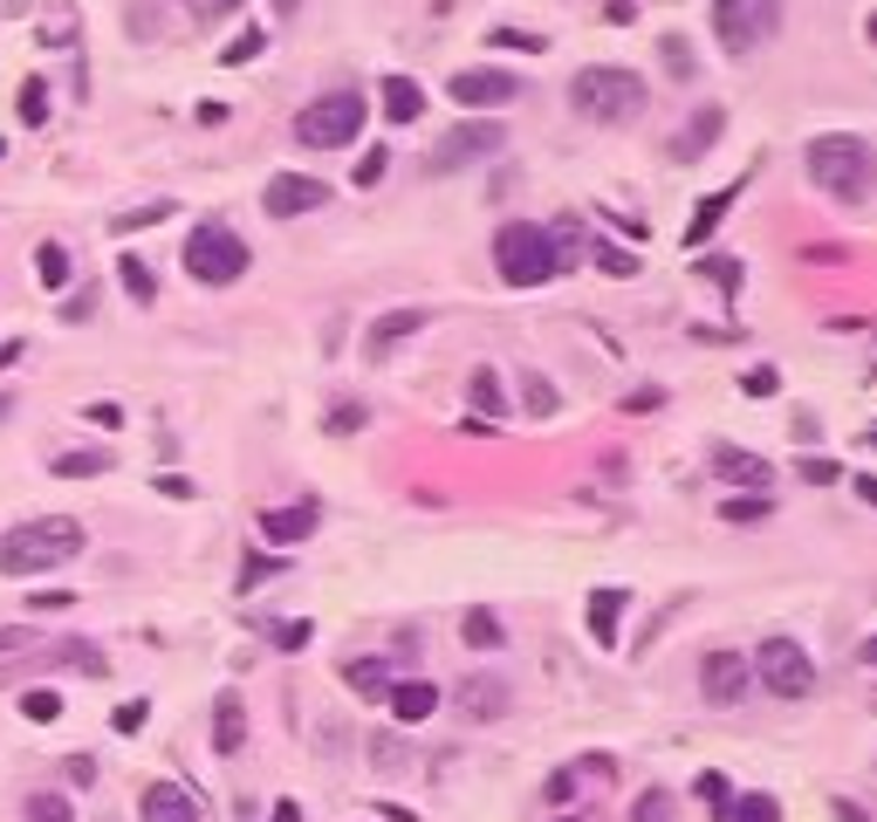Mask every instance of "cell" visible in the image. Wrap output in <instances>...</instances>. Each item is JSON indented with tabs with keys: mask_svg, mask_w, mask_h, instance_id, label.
<instances>
[{
	"mask_svg": "<svg viewBox=\"0 0 877 822\" xmlns=\"http://www.w3.org/2000/svg\"><path fill=\"white\" fill-rule=\"evenodd\" d=\"M159 220H172V199H151V206H131V213H117L110 234H138V226H159Z\"/></svg>",
	"mask_w": 877,
	"mask_h": 822,
	"instance_id": "8d00e7d4",
	"label": "cell"
},
{
	"mask_svg": "<svg viewBox=\"0 0 877 822\" xmlns=\"http://www.w3.org/2000/svg\"><path fill=\"white\" fill-rule=\"evenodd\" d=\"M117 281L131 289V302H159V274H151L138 254H124V261H117Z\"/></svg>",
	"mask_w": 877,
	"mask_h": 822,
	"instance_id": "1f68e13d",
	"label": "cell"
},
{
	"mask_svg": "<svg viewBox=\"0 0 877 822\" xmlns=\"http://www.w3.org/2000/svg\"><path fill=\"white\" fill-rule=\"evenodd\" d=\"M727 822H782V809H775V795H740Z\"/></svg>",
	"mask_w": 877,
	"mask_h": 822,
	"instance_id": "ab89813d",
	"label": "cell"
},
{
	"mask_svg": "<svg viewBox=\"0 0 877 822\" xmlns=\"http://www.w3.org/2000/svg\"><path fill=\"white\" fill-rule=\"evenodd\" d=\"M494 268H501L507 289H541L549 274H562L549 226H535V220H507L501 234H494Z\"/></svg>",
	"mask_w": 877,
	"mask_h": 822,
	"instance_id": "277c9868",
	"label": "cell"
},
{
	"mask_svg": "<svg viewBox=\"0 0 877 822\" xmlns=\"http://www.w3.org/2000/svg\"><path fill=\"white\" fill-rule=\"evenodd\" d=\"M14 110H21V124H48V83H42V75H28V83H21Z\"/></svg>",
	"mask_w": 877,
	"mask_h": 822,
	"instance_id": "74e56055",
	"label": "cell"
},
{
	"mask_svg": "<svg viewBox=\"0 0 877 822\" xmlns=\"http://www.w3.org/2000/svg\"><path fill=\"white\" fill-rule=\"evenodd\" d=\"M850 486H857V501H864V507H877V480H870V473H857Z\"/></svg>",
	"mask_w": 877,
	"mask_h": 822,
	"instance_id": "680465c9",
	"label": "cell"
},
{
	"mask_svg": "<svg viewBox=\"0 0 877 822\" xmlns=\"http://www.w3.org/2000/svg\"><path fill=\"white\" fill-rule=\"evenodd\" d=\"M384 117L391 124H419L425 117V90L411 75H384Z\"/></svg>",
	"mask_w": 877,
	"mask_h": 822,
	"instance_id": "603a6c76",
	"label": "cell"
},
{
	"mask_svg": "<svg viewBox=\"0 0 877 822\" xmlns=\"http://www.w3.org/2000/svg\"><path fill=\"white\" fill-rule=\"evenodd\" d=\"M624 589H597V597H589V637H597V645H617V616H624Z\"/></svg>",
	"mask_w": 877,
	"mask_h": 822,
	"instance_id": "cb8c5ba5",
	"label": "cell"
},
{
	"mask_svg": "<svg viewBox=\"0 0 877 822\" xmlns=\"http://www.w3.org/2000/svg\"><path fill=\"white\" fill-rule=\"evenodd\" d=\"M658 56H665V69H673V83H692V75H700V56H692V42H686V35H665V42H658Z\"/></svg>",
	"mask_w": 877,
	"mask_h": 822,
	"instance_id": "836d02e7",
	"label": "cell"
},
{
	"mask_svg": "<svg viewBox=\"0 0 877 822\" xmlns=\"http://www.w3.org/2000/svg\"><path fill=\"white\" fill-rule=\"evenodd\" d=\"M323 199H329V186H323V178H308V172H274V178H268V192H261V206H268L274 220L316 213Z\"/></svg>",
	"mask_w": 877,
	"mask_h": 822,
	"instance_id": "7c38bea8",
	"label": "cell"
},
{
	"mask_svg": "<svg viewBox=\"0 0 877 822\" xmlns=\"http://www.w3.org/2000/svg\"><path fill=\"white\" fill-rule=\"evenodd\" d=\"M384 165H391V151H384V144H371L364 158H356V186H377V178H384Z\"/></svg>",
	"mask_w": 877,
	"mask_h": 822,
	"instance_id": "ee69618b",
	"label": "cell"
},
{
	"mask_svg": "<svg viewBox=\"0 0 877 822\" xmlns=\"http://www.w3.org/2000/svg\"><path fill=\"white\" fill-rule=\"evenodd\" d=\"M21 822H75V809H69V795H56V788H35L28 802H21Z\"/></svg>",
	"mask_w": 877,
	"mask_h": 822,
	"instance_id": "83f0119b",
	"label": "cell"
},
{
	"mask_svg": "<svg viewBox=\"0 0 877 822\" xmlns=\"http://www.w3.org/2000/svg\"><path fill=\"white\" fill-rule=\"evenodd\" d=\"M459 713L467 719H501L507 713V685L501 679H467L459 685Z\"/></svg>",
	"mask_w": 877,
	"mask_h": 822,
	"instance_id": "7402d4cb",
	"label": "cell"
},
{
	"mask_svg": "<svg viewBox=\"0 0 877 822\" xmlns=\"http://www.w3.org/2000/svg\"><path fill=\"white\" fill-rule=\"evenodd\" d=\"M782 0H713V35L727 56H755V48L775 35Z\"/></svg>",
	"mask_w": 877,
	"mask_h": 822,
	"instance_id": "9c48e42d",
	"label": "cell"
},
{
	"mask_svg": "<svg viewBox=\"0 0 877 822\" xmlns=\"http://www.w3.org/2000/svg\"><path fill=\"white\" fill-rule=\"evenodd\" d=\"M308 631H316V624H302V616H289V624H274V645H281V651H302V645H308Z\"/></svg>",
	"mask_w": 877,
	"mask_h": 822,
	"instance_id": "bcb514c9",
	"label": "cell"
},
{
	"mask_svg": "<svg viewBox=\"0 0 877 822\" xmlns=\"http://www.w3.org/2000/svg\"><path fill=\"white\" fill-rule=\"evenodd\" d=\"M364 419H371L364 404H337V411H329V432H356V425H364Z\"/></svg>",
	"mask_w": 877,
	"mask_h": 822,
	"instance_id": "db71d44e",
	"label": "cell"
},
{
	"mask_svg": "<svg viewBox=\"0 0 877 822\" xmlns=\"http://www.w3.org/2000/svg\"><path fill=\"white\" fill-rule=\"evenodd\" d=\"M391 719H405V727H419V719H432L438 713V685L432 679H391Z\"/></svg>",
	"mask_w": 877,
	"mask_h": 822,
	"instance_id": "e0dca14e",
	"label": "cell"
},
{
	"mask_svg": "<svg viewBox=\"0 0 877 822\" xmlns=\"http://www.w3.org/2000/svg\"><path fill=\"white\" fill-rule=\"evenodd\" d=\"M316 521H323L316 501H295V507H268V514H261V535H268L274 549H295V542H308V535H316Z\"/></svg>",
	"mask_w": 877,
	"mask_h": 822,
	"instance_id": "2e32d148",
	"label": "cell"
},
{
	"mask_svg": "<svg viewBox=\"0 0 877 822\" xmlns=\"http://www.w3.org/2000/svg\"><path fill=\"white\" fill-rule=\"evenodd\" d=\"M274 576H289V569H281V555H247V562H241V589H261V583H274Z\"/></svg>",
	"mask_w": 877,
	"mask_h": 822,
	"instance_id": "60d3db41",
	"label": "cell"
},
{
	"mask_svg": "<svg viewBox=\"0 0 877 822\" xmlns=\"http://www.w3.org/2000/svg\"><path fill=\"white\" fill-rule=\"evenodd\" d=\"M795 473H803L809 486H837V480H843V467H837V459H822V453H809V459H795Z\"/></svg>",
	"mask_w": 877,
	"mask_h": 822,
	"instance_id": "7bdbcfd3",
	"label": "cell"
},
{
	"mask_svg": "<svg viewBox=\"0 0 877 822\" xmlns=\"http://www.w3.org/2000/svg\"><path fill=\"white\" fill-rule=\"evenodd\" d=\"M21 713H28V719H56V713H62V692L28 685V692H21Z\"/></svg>",
	"mask_w": 877,
	"mask_h": 822,
	"instance_id": "b9f144b4",
	"label": "cell"
},
{
	"mask_svg": "<svg viewBox=\"0 0 877 822\" xmlns=\"http://www.w3.org/2000/svg\"><path fill=\"white\" fill-rule=\"evenodd\" d=\"M713 473H720V480H734V486H755V494H768V459H761V453L713 446Z\"/></svg>",
	"mask_w": 877,
	"mask_h": 822,
	"instance_id": "d6986e66",
	"label": "cell"
},
{
	"mask_svg": "<svg viewBox=\"0 0 877 822\" xmlns=\"http://www.w3.org/2000/svg\"><path fill=\"white\" fill-rule=\"evenodd\" d=\"M178 261H186V274L199 281V289H226V281L247 274L254 254H247V240L226 220H199L192 234H186V254H178Z\"/></svg>",
	"mask_w": 877,
	"mask_h": 822,
	"instance_id": "5b68a950",
	"label": "cell"
},
{
	"mask_svg": "<svg viewBox=\"0 0 877 822\" xmlns=\"http://www.w3.org/2000/svg\"><path fill=\"white\" fill-rule=\"evenodd\" d=\"M138 815H144V822H199V802H192L178 782H151L144 802H138Z\"/></svg>",
	"mask_w": 877,
	"mask_h": 822,
	"instance_id": "ac0fdd59",
	"label": "cell"
},
{
	"mask_svg": "<svg viewBox=\"0 0 877 822\" xmlns=\"http://www.w3.org/2000/svg\"><path fill=\"white\" fill-rule=\"evenodd\" d=\"M69 555H83V521L75 514H42V521H14L0 535V576H42Z\"/></svg>",
	"mask_w": 877,
	"mask_h": 822,
	"instance_id": "6da1fadb",
	"label": "cell"
},
{
	"mask_svg": "<svg viewBox=\"0 0 877 822\" xmlns=\"http://www.w3.org/2000/svg\"><path fill=\"white\" fill-rule=\"evenodd\" d=\"M241 0H206V21H220V14H234Z\"/></svg>",
	"mask_w": 877,
	"mask_h": 822,
	"instance_id": "6125c7cd",
	"label": "cell"
},
{
	"mask_svg": "<svg viewBox=\"0 0 877 822\" xmlns=\"http://www.w3.org/2000/svg\"><path fill=\"white\" fill-rule=\"evenodd\" d=\"M665 404V391H658V384H644V391H631L624 398V411H631V419H644V411H658Z\"/></svg>",
	"mask_w": 877,
	"mask_h": 822,
	"instance_id": "f5cc1de1",
	"label": "cell"
},
{
	"mask_svg": "<svg viewBox=\"0 0 877 822\" xmlns=\"http://www.w3.org/2000/svg\"><path fill=\"white\" fill-rule=\"evenodd\" d=\"M755 679L775 692V700H809V692H816V665H809V651L795 645L788 631H775V637H761V651H755Z\"/></svg>",
	"mask_w": 877,
	"mask_h": 822,
	"instance_id": "ba28073f",
	"label": "cell"
},
{
	"mask_svg": "<svg viewBox=\"0 0 877 822\" xmlns=\"http://www.w3.org/2000/svg\"><path fill=\"white\" fill-rule=\"evenodd\" d=\"M364 117H371L364 90H329V96H316V103H302L295 144H308V151H343L350 138H364Z\"/></svg>",
	"mask_w": 877,
	"mask_h": 822,
	"instance_id": "8992f818",
	"label": "cell"
},
{
	"mask_svg": "<svg viewBox=\"0 0 877 822\" xmlns=\"http://www.w3.org/2000/svg\"><path fill=\"white\" fill-rule=\"evenodd\" d=\"M830 809H837V822H870V815H864L857 802H843V795H837V802H830Z\"/></svg>",
	"mask_w": 877,
	"mask_h": 822,
	"instance_id": "91938a15",
	"label": "cell"
},
{
	"mask_svg": "<svg viewBox=\"0 0 877 822\" xmlns=\"http://www.w3.org/2000/svg\"><path fill=\"white\" fill-rule=\"evenodd\" d=\"M494 42H501V48H528V56L541 48V35H528V28H494Z\"/></svg>",
	"mask_w": 877,
	"mask_h": 822,
	"instance_id": "11a10c76",
	"label": "cell"
},
{
	"mask_svg": "<svg viewBox=\"0 0 877 822\" xmlns=\"http://www.w3.org/2000/svg\"><path fill=\"white\" fill-rule=\"evenodd\" d=\"M589 261H597L604 274H617V281H631V274H638V254H624L617 240H589Z\"/></svg>",
	"mask_w": 877,
	"mask_h": 822,
	"instance_id": "d590c367",
	"label": "cell"
},
{
	"mask_svg": "<svg viewBox=\"0 0 877 822\" xmlns=\"http://www.w3.org/2000/svg\"><path fill=\"white\" fill-rule=\"evenodd\" d=\"M665 815H673V795H665V788H652V795L631 809V822H665Z\"/></svg>",
	"mask_w": 877,
	"mask_h": 822,
	"instance_id": "f6af8a7d",
	"label": "cell"
},
{
	"mask_svg": "<svg viewBox=\"0 0 877 822\" xmlns=\"http://www.w3.org/2000/svg\"><path fill=\"white\" fill-rule=\"evenodd\" d=\"M864 439H870V446H877V425H870V432H864Z\"/></svg>",
	"mask_w": 877,
	"mask_h": 822,
	"instance_id": "003e7915",
	"label": "cell"
},
{
	"mask_svg": "<svg viewBox=\"0 0 877 822\" xmlns=\"http://www.w3.org/2000/svg\"><path fill=\"white\" fill-rule=\"evenodd\" d=\"M700 274L720 281V289H740V268H734V261H713V254H700Z\"/></svg>",
	"mask_w": 877,
	"mask_h": 822,
	"instance_id": "7dc6e473",
	"label": "cell"
},
{
	"mask_svg": "<svg viewBox=\"0 0 877 822\" xmlns=\"http://www.w3.org/2000/svg\"><path fill=\"white\" fill-rule=\"evenodd\" d=\"M570 103H576V117H589V124H638V117H644V103H652V90H644V75H638V69L589 62V69H576Z\"/></svg>",
	"mask_w": 877,
	"mask_h": 822,
	"instance_id": "7a4b0ae2",
	"label": "cell"
},
{
	"mask_svg": "<svg viewBox=\"0 0 877 822\" xmlns=\"http://www.w3.org/2000/svg\"><path fill=\"white\" fill-rule=\"evenodd\" d=\"M700 692H706V706H740L747 700V658L740 651H706L700 658Z\"/></svg>",
	"mask_w": 877,
	"mask_h": 822,
	"instance_id": "4fadbf2b",
	"label": "cell"
},
{
	"mask_svg": "<svg viewBox=\"0 0 877 822\" xmlns=\"http://www.w3.org/2000/svg\"><path fill=\"white\" fill-rule=\"evenodd\" d=\"M734 192H747V178H734V186H720V192H713V199L700 206V213L686 220V247H706V240H713V226H720V220L734 213Z\"/></svg>",
	"mask_w": 877,
	"mask_h": 822,
	"instance_id": "44dd1931",
	"label": "cell"
},
{
	"mask_svg": "<svg viewBox=\"0 0 877 822\" xmlns=\"http://www.w3.org/2000/svg\"><path fill=\"white\" fill-rule=\"evenodd\" d=\"M159 494H172V501H192V480H186V473H159Z\"/></svg>",
	"mask_w": 877,
	"mask_h": 822,
	"instance_id": "6f0895ef",
	"label": "cell"
},
{
	"mask_svg": "<svg viewBox=\"0 0 877 822\" xmlns=\"http://www.w3.org/2000/svg\"><path fill=\"white\" fill-rule=\"evenodd\" d=\"M864 35H870V42H877V14H870V21H864Z\"/></svg>",
	"mask_w": 877,
	"mask_h": 822,
	"instance_id": "03108f58",
	"label": "cell"
},
{
	"mask_svg": "<svg viewBox=\"0 0 877 822\" xmlns=\"http://www.w3.org/2000/svg\"><path fill=\"white\" fill-rule=\"evenodd\" d=\"M48 672H90V679H110V658H103L90 637H48V645H28V658H0V679H48Z\"/></svg>",
	"mask_w": 877,
	"mask_h": 822,
	"instance_id": "52a82bcc",
	"label": "cell"
},
{
	"mask_svg": "<svg viewBox=\"0 0 877 822\" xmlns=\"http://www.w3.org/2000/svg\"><path fill=\"white\" fill-rule=\"evenodd\" d=\"M268 8H274L281 21H295V14H302V0H268Z\"/></svg>",
	"mask_w": 877,
	"mask_h": 822,
	"instance_id": "be15d7a7",
	"label": "cell"
},
{
	"mask_svg": "<svg viewBox=\"0 0 877 822\" xmlns=\"http://www.w3.org/2000/svg\"><path fill=\"white\" fill-rule=\"evenodd\" d=\"M56 473L62 480H96V473H110V453H103V446H75V453L56 459Z\"/></svg>",
	"mask_w": 877,
	"mask_h": 822,
	"instance_id": "4316f807",
	"label": "cell"
},
{
	"mask_svg": "<svg viewBox=\"0 0 877 822\" xmlns=\"http://www.w3.org/2000/svg\"><path fill=\"white\" fill-rule=\"evenodd\" d=\"M21 356H28V343H0V371H14Z\"/></svg>",
	"mask_w": 877,
	"mask_h": 822,
	"instance_id": "94428289",
	"label": "cell"
},
{
	"mask_svg": "<svg viewBox=\"0 0 877 822\" xmlns=\"http://www.w3.org/2000/svg\"><path fill=\"white\" fill-rule=\"evenodd\" d=\"M775 384H782L775 371H747V377H740V391H755V398H768V391H775Z\"/></svg>",
	"mask_w": 877,
	"mask_h": 822,
	"instance_id": "9f6ffc18",
	"label": "cell"
},
{
	"mask_svg": "<svg viewBox=\"0 0 877 822\" xmlns=\"http://www.w3.org/2000/svg\"><path fill=\"white\" fill-rule=\"evenodd\" d=\"M467 404H473V411H507V398H501V377L487 371V364L467 377Z\"/></svg>",
	"mask_w": 877,
	"mask_h": 822,
	"instance_id": "e575fe53",
	"label": "cell"
},
{
	"mask_svg": "<svg viewBox=\"0 0 877 822\" xmlns=\"http://www.w3.org/2000/svg\"><path fill=\"white\" fill-rule=\"evenodd\" d=\"M459 637H467V645H473V651H501V645H507V631H501V616H494V610H487V603H480V610H467V616H459Z\"/></svg>",
	"mask_w": 877,
	"mask_h": 822,
	"instance_id": "d4e9b609",
	"label": "cell"
},
{
	"mask_svg": "<svg viewBox=\"0 0 877 822\" xmlns=\"http://www.w3.org/2000/svg\"><path fill=\"white\" fill-rule=\"evenodd\" d=\"M28 645H42V631H28V624L0 631V658H14V651H28Z\"/></svg>",
	"mask_w": 877,
	"mask_h": 822,
	"instance_id": "681fc988",
	"label": "cell"
},
{
	"mask_svg": "<svg viewBox=\"0 0 877 822\" xmlns=\"http://www.w3.org/2000/svg\"><path fill=\"white\" fill-rule=\"evenodd\" d=\"M261 48H268V35H261V28H247V35H234V42L220 48V62H226V69H241V62L261 56Z\"/></svg>",
	"mask_w": 877,
	"mask_h": 822,
	"instance_id": "f35d334b",
	"label": "cell"
},
{
	"mask_svg": "<svg viewBox=\"0 0 877 822\" xmlns=\"http://www.w3.org/2000/svg\"><path fill=\"white\" fill-rule=\"evenodd\" d=\"M75 597H69V589H35V597H28V610L35 616H56V610H69Z\"/></svg>",
	"mask_w": 877,
	"mask_h": 822,
	"instance_id": "c3c4849f",
	"label": "cell"
},
{
	"mask_svg": "<svg viewBox=\"0 0 877 822\" xmlns=\"http://www.w3.org/2000/svg\"><path fill=\"white\" fill-rule=\"evenodd\" d=\"M343 685L364 692V700H384V692H391V672H384V658H350L343 665Z\"/></svg>",
	"mask_w": 877,
	"mask_h": 822,
	"instance_id": "484cf974",
	"label": "cell"
},
{
	"mask_svg": "<svg viewBox=\"0 0 877 822\" xmlns=\"http://www.w3.org/2000/svg\"><path fill=\"white\" fill-rule=\"evenodd\" d=\"M803 165H809L816 186L830 192V199H843V206H857V199L870 192V172H877L870 144H864V138H850V131H822V138H809Z\"/></svg>",
	"mask_w": 877,
	"mask_h": 822,
	"instance_id": "3957f363",
	"label": "cell"
},
{
	"mask_svg": "<svg viewBox=\"0 0 877 822\" xmlns=\"http://www.w3.org/2000/svg\"><path fill=\"white\" fill-rule=\"evenodd\" d=\"M425 322H432V308H419V302H411V308H384V316L364 329V356H371V364H384V356H391L405 337H419Z\"/></svg>",
	"mask_w": 877,
	"mask_h": 822,
	"instance_id": "5bb4252c",
	"label": "cell"
},
{
	"mask_svg": "<svg viewBox=\"0 0 877 822\" xmlns=\"http://www.w3.org/2000/svg\"><path fill=\"white\" fill-rule=\"evenodd\" d=\"M768 514H775V501H768V494H734L727 507H720V521H734V528H761Z\"/></svg>",
	"mask_w": 877,
	"mask_h": 822,
	"instance_id": "f1b7e54d",
	"label": "cell"
},
{
	"mask_svg": "<svg viewBox=\"0 0 877 822\" xmlns=\"http://www.w3.org/2000/svg\"><path fill=\"white\" fill-rule=\"evenodd\" d=\"M522 404H528V419H556V384L541 377V371H522Z\"/></svg>",
	"mask_w": 877,
	"mask_h": 822,
	"instance_id": "f546056e",
	"label": "cell"
},
{
	"mask_svg": "<svg viewBox=\"0 0 877 822\" xmlns=\"http://www.w3.org/2000/svg\"><path fill=\"white\" fill-rule=\"evenodd\" d=\"M110 727H117V733H138V727H144V700H124V706L110 713Z\"/></svg>",
	"mask_w": 877,
	"mask_h": 822,
	"instance_id": "816d5d0a",
	"label": "cell"
},
{
	"mask_svg": "<svg viewBox=\"0 0 877 822\" xmlns=\"http://www.w3.org/2000/svg\"><path fill=\"white\" fill-rule=\"evenodd\" d=\"M857 658H864V665H877V637H864V651H857Z\"/></svg>",
	"mask_w": 877,
	"mask_h": 822,
	"instance_id": "e7e4bbea",
	"label": "cell"
},
{
	"mask_svg": "<svg viewBox=\"0 0 877 822\" xmlns=\"http://www.w3.org/2000/svg\"><path fill=\"white\" fill-rule=\"evenodd\" d=\"M213 748L220 754H241L247 748V706H241V692H220V706H213Z\"/></svg>",
	"mask_w": 877,
	"mask_h": 822,
	"instance_id": "ffe728a7",
	"label": "cell"
},
{
	"mask_svg": "<svg viewBox=\"0 0 877 822\" xmlns=\"http://www.w3.org/2000/svg\"><path fill=\"white\" fill-rule=\"evenodd\" d=\"M501 144H507V131L494 117H467V124H453L446 138L432 144V158H425V172H467V165H480V158H501Z\"/></svg>",
	"mask_w": 877,
	"mask_h": 822,
	"instance_id": "30bf717a",
	"label": "cell"
},
{
	"mask_svg": "<svg viewBox=\"0 0 877 822\" xmlns=\"http://www.w3.org/2000/svg\"><path fill=\"white\" fill-rule=\"evenodd\" d=\"M692 795L706 802V815H713V822H727V815H734V788H727V775H713V767H706L700 782H692Z\"/></svg>",
	"mask_w": 877,
	"mask_h": 822,
	"instance_id": "4dcf8cb0",
	"label": "cell"
},
{
	"mask_svg": "<svg viewBox=\"0 0 877 822\" xmlns=\"http://www.w3.org/2000/svg\"><path fill=\"white\" fill-rule=\"evenodd\" d=\"M83 419H96L103 432H117V425H124V404H110V398H96V404H83Z\"/></svg>",
	"mask_w": 877,
	"mask_h": 822,
	"instance_id": "f907efd6",
	"label": "cell"
},
{
	"mask_svg": "<svg viewBox=\"0 0 877 822\" xmlns=\"http://www.w3.org/2000/svg\"><path fill=\"white\" fill-rule=\"evenodd\" d=\"M35 274H42V289H69V247L42 240L35 247Z\"/></svg>",
	"mask_w": 877,
	"mask_h": 822,
	"instance_id": "d6a6232c",
	"label": "cell"
},
{
	"mask_svg": "<svg viewBox=\"0 0 877 822\" xmlns=\"http://www.w3.org/2000/svg\"><path fill=\"white\" fill-rule=\"evenodd\" d=\"M720 131H727V110H720V103H706V110H692V117H686V131L673 138V158H679V165L706 158V151L720 144Z\"/></svg>",
	"mask_w": 877,
	"mask_h": 822,
	"instance_id": "9a60e30c",
	"label": "cell"
},
{
	"mask_svg": "<svg viewBox=\"0 0 877 822\" xmlns=\"http://www.w3.org/2000/svg\"><path fill=\"white\" fill-rule=\"evenodd\" d=\"M446 96L467 103V110H501V103L522 96V75H507V69H459L446 83Z\"/></svg>",
	"mask_w": 877,
	"mask_h": 822,
	"instance_id": "8fae6325",
	"label": "cell"
}]
</instances>
